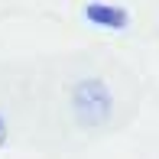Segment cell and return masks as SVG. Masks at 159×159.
<instances>
[{"label":"cell","mask_w":159,"mask_h":159,"mask_svg":"<svg viewBox=\"0 0 159 159\" xmlns=\"http://www.w3.org/2000/svg\"><path fill=\"white\" fill-rule=\"evenodd\" d=\"M114 111V94L101 78H81L71 88V114L81 127H104Z\"/></svg>","instance_id":"6da1fadb"},{"label":"cell","mask_w":159,"mask_h":159,"mask_svg":"<svg viewBox=\"0 0 159 159\" xmlns=\"http://www.w3.org/2000/svg\"><path fill=\"white\" fill-rule=\"evenodd\" d=\"M3 143H7V120H3V114H0V149H3Z\"/></svg>","instance_id":"3957f363"},{"label":"cell","mask_w":159,"mask_h":159,"mask_svg":"<svg viewBox=\"0 0 159 159\" xmlns=\"http://www.w3.org/2000/svg\"><path fill=\"white\" fill-rule=\"evenodd\" d=\"M84 20L94 23V26H101V30H127L130 13L124 10V7H114V3H101V0H94V3L84 7Z\"/></svg>","instance_id":"7a4b0ae2"}]
</instances>
